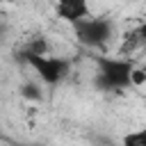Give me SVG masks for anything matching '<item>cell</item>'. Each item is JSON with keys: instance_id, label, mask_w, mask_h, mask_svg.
<instances>
[{"instance_id": "6da1fadb", "label": "cell", "mask_w": 146, "mask_h": 146, "mask_svg": "<svg viewBox=\"0 0 146 146\" xmlns=\"http://www.w3.org/2000/svg\"><path fill=\"white\" fill-rule=\"evenodd\" d=\"M135 64L125 57H98V73H96V87L103 91H121L125 87H132Z\"/></svg>"}, {"instance_id": "7a4b0ae2", "label": "cell", "mask_w": 146, "mask_h": 146, "mask_svg": "<svg viewBox=\"0 0 146 146\" xmlns=\"http://www.w3.org/2000/svg\"><path fill=\"white\" fill-rule=\"evenodd\" d=\"M23 59L36 71L39 80L48 87H57L71 71L68 59L64 57H50V55H39V52H23Z\"/></svg>"}, {"instance_id": "3957f363", "label": "cell", "mask_w": 146, "mask_h": 146, "mask_svg": "<svg viewBox=\"0 0 146 146\" xmlns=\"http://www.w3.org/2000/svg\"><path fill=\"white\" fill-rule=\"evenodd\" d=\"M73 30H75V39L87 46V48H100L107 43V39L112 36L114 32V25L112 21L107 18H96V16H87L78 23H73Z\"/></svg>"}, {"instance_id": "277c9868", "label": "cell", "mask_w": 146, "mask_h": 146, "mask_svg": "<svg viewBox=\"0 0 146 146\" xmlns=\"http://www.w3.org/2000/svg\"><path fill=\"white\" fill-rule=\"evenodd\" d=\"M55 14H57V18L73 25V23L91 16L89 14V0H57L55 2Z\"/></svg>"}, {"instance_id": "5b68a950", "label": "cell", "mask_w": 146, "mask_h": 146, "mask_svg": "<svg viewBox=\"0 0 146 146\" xmlns=\"http://www.w3.org/2000/svg\"><path fill=\"white\" fill-rule=\"evenodd\" d=\"M121 141H123L125 146H146V128L135 130V132H128Z\"/></svg>"}, {"instance_id": "8992f818", "label": "cell", "mask_w": 146, "mask_h": 146, "mask_svg": "<svg viewBox=\"0 0 146 146\" xmlns=\"http://www.w3.org/2000/svg\"><path fill=\"white\" fill-rule=\"evenodd\" d=\"M130 82H132V87H144L146 84V68L144 66H135L132 68V75H130Z\"/></svg>"}, {"instance_id": "52a82bcc", "label": "cell", "mask_w": 146, "mask_h": 146, "mask_svg": "<svg viewBox=\"0 0 146 146\" xmlns=\"http://www.w3.org/2000/svg\"><path fill=\"white\" fill-rule=\"evenodd\" d=\"M27 52H39V55H48V43H46V39H34L30 46H27Z\"/></svg>"}, {"instance_id": "ba28073f", "label": "cell", "mask_w": 146, "mask_h": 146, "mask_svg": "<svg viewBox=\"0 0 146 146\" xmlns=\"http://www.w3.org/2000/svg\"><path fill=\"white\" fill-rule=\"evenodd\" d=\"M23 96L25 98H32V100H41V89L36 84H25L23 87Z\"/></svg>"}, {"instance_id": "9c48e42d", "label": "cell", "mask_w": 146, "mask_h": 146, "mask_svg": "<svg viewBox=\"0 0 146 146\" xmlns=\"http://www.w3.org/2000/svg\"><path fill=\"white\" fill-rule=\"evenodd\" d=\"M135 34H137V39H139V43H146V23H141L137 30H135Z\"/></svg>"}]
</instances>
